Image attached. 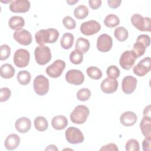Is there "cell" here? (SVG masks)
I'll return each instance as SVG.
<instances>
[{
  "label": "cell",
  "mask_w": 151,
  "mask_h": 151,
  "mask_svg": "<svg viewBox=\"0 0 151 151\" xmlns=\"http://www.w3.org/2000/svg\"><path fill=\"white\" fill-rule=\"evenodd\" d=\"M74 36L71 33H64L60 40V44L61 47L65 50H68L71 48L74 42Z\"/></svg>",
  "instance_id": "25"
},
{
  "label": "cell",
  "mask_w": 151,
  "mask_h": 151,
  "mask_svg": "<svg viewBox=\"0 0 151 151\" xmlns=\"http://www.w3.org/2000/svg\"><path fill=\"white\" fill-rule=\"evenodd\" d=\"M34 90L38 96L46 94L49 90V80L43 75H38L33 82Z\"/></svg>",
  "instance_id": "5"
},
{
  "label": "cell",
  "mask_w": 151,
  "mask_h": 151,
  "mask_svg": "<svg viewBox=\"0 0 151 151\" xmlns=\"http://www.w3.org/2000/svg\"><path fill=\"white\" fill-rule=\"evenodd\" d=\"M15 129L18 132L21 133L28 132L31 127V120L25 117H22L18 119L15 123Z\"/></svg>",
  "instance_id": "20"
},
{
  "label": "cell",
  "mask_w": 151,
  "mask_h": 151,
  "mask_svg": "<svg viewBox=\"0 0 151 151\" xmlns=\"http://www.w3.org/2000/svg\"><path fill=\"white\" fill-rule=\"evenodd\" d=\"M146 49V46L143 43L139 41H136V42L133 44V51L136 54L137 58H139L140 56L143 55L145 52Z\"/></svg>",
  "instance_id": "35"
},
{
  "label": "cell",
  "mask_w": 151,
  "mask_h": 151,
  "mask_svg": "<svg viewBox=\"0 0 151 151\" xmlns=\"http://www.w3.org/2000/svg\"><path fill=\"white\" fill-rule=\"evenodd\" d=\"M64 26L68 29H74L76 27V22L70 16H66L63 19Z\"/></svg>",
  "instance_id": "39"
},
{
  "label": "cell",
  "mask_w": 151,
  "mask_h": 151,
  "mask_svg": "<svg viewBox=\"0 0 151 151\" xmlns=\"http://www.w3.org/2000/svg\"><path fill=\"white\" fill-rule=\"evenodd\" d=\"M83 60V54L78 50H73L70 54V60L74 64H80Z\"/></svg>",
  "instance_id": "33"
},
{
  "label": "cell",
  "mask_w": 151,
  "mask_h": 151,
  "mask_svg": "<svg viewBox=\"0 0 151 151\" xmlns=\"http://www.w3.org/2000/svg\"><path fill=\"white\" fill-rule=\"evenodd\" d=\"M136 41H139L143 43L146 46V47L147 48L150 44V38L147 35L141 34L137 37Z\"/></svg>",
  "instance_id": "41"
},
{
  "label": "cell",
  "mask_w": 151,
  "mask_h": 151,
  "mask_svg": "<svg viewBox=\"0 0 151 151\" xmlns=\"http://www.w3.org/2000/svg\"><path fill=\"white\" fill-rule=\"evenodd\" d=\"M137 83V79L134 77L131 76L124 77L122 83V91L126 94L133 93L136 90Z\"/></svg>",
  "instance_id": "16"
},
{
  "label": "cell",
  "mask_w": 151,
  "mask_h": 151,
  "mask_svg": "<svg viewBox=\"0 0 151 151\" xmlns=\"http://www.w3.org/2000/svg\"><path fill=\"white\" fill-rule=\"evenodd\" d=\"M118 84V81L116 79L107 77L101 83L100 88L104 93L111 94L116 91Z\"/></svg>",
  "instance_id": "17"
},
{
  "label": "cell",
  "mask_w": 151,
  "mask_h": 151,
  "mask_svg": "<svg viewBox=\"0 0 151 151\" xmlns=\"http://www.w3.org/2000/svg\"><path fill=\"white\" fill-rule=\"evenodd\" d=\"M137 120V115L131 111L124 112L121 114L120 117L121 124L126 127L133 126L136 123Z\"/></svg>",
  "instance_id": "18"
},
{
  "label": "cell",
  "mask_w": 151,
  "mask_h": 151,
  "mask_svg": "<svg viewBox=\"0 0 151 151\" xmlns=\"http://www.w3.org/2000/svg\"><path fill=\"white\" fill-rule=\"evenodd\" d=\"M151 69V59L149 57H145L139 61L133 69V73L139 77H143L147 74Z\"/></svg>",
  "instance_id": "10"
},
{
  "label": "cell",
  "mask_w": 151,
  "mask_h": 151,
  "mask_svg": "<svg viewBox=\"0 0 151 151\" xmlns=\"http://www.w3.org/2000/svg\"><path fill=\"white\" fill-rule=\"evenodd\" d=\"M67 2L70 5H73L77 2H78V1H75V0H71V1H67Z\"/></svg>",
  "instance_id": "48"
},
{
  "label": "cell",
  "mask_w": 151,
  "mask_h": 151,
  "mask_svg": "<svg viewBox=\"0 0 151 151\" xmlns=\"http://www.w3.org/2000/svg\"><path fill=\"white\" fill-rule=\"evenodd\" d=\"M65 67V63L63 60H56L52 64L46 68V73L52 78H58L63 73Z\"/></svg>",
  "instance_id": "9"
},
{
  "label": "cell",
  "mask_w": 151,
  "mask_h": 151,
  "mask_svg": "<svg viewBox=\"0 0 151 151\" xmlns=\"http://www.w3.org/2000/svg\"><path fill=\"white\" fill-rule=\"evenodd\" d=\"M30 2L27 0L12 1L9 4V9L15 13H24L29 11L30 8Z\"/></svg>",
  "instance_id": "15"
},
{
  "label": "cell",
  "mask_w": 151,
  "mask_h": 151,
  "mask_svg": "<svg viewBox=\"0 0 151 151\" xmlns=\"http://www.w3.org/2000/svg\"><path fill=\"white\" fill-rule=\"evenodd\" d=\"M65 80L70 84L79 86L83 83L84 76L79 70H70L65 74Z\"/></svg>",
  "instance_id": "12"
},
{
  "label": "cell",
  "mask_w": 151,
  "mask_h": 151,
  "mask_svg": "<svg viewBox=\"0 0 151 151\" xmlns=\"http://www.w3.org/2000/svg\"><path fill=\"white\" fill-rule=\"evenodd\" d=\"M34 124L36 130L40 132L45 131L48 127V123L47 119L42 116L37 117L34 120Z\"/></svg>",
  "instance_id": "27"
},
{
  "label": "cell",
  "mask_w": 151,
  "mask_h": 151,
  "mask_svg": "<svg viewBox=\"0 0 151 151\" xmlns=\"http://www.w3.org/2000/svg\"><path fill=\"white\" fill-rule=\"evenodd\" d=\"M101 29V25L96 21L90 20L84 22L80 26L81 32L85 35H92L97 34Z\"/></svg>",
  "instance_id": "11"
},
{
  "label": "cell",
  "mask_w": 151,
  "mask_h": 151,
  "mask_svg": "<svg viewBox=\"0 0 151 151\" xmlns=\"http://www.w3.org/2000/svg\"><path fill=\"white\" fill-rule=\"evenodd\" d=\"M25 25V21L22 17L13 16L8 21V25L9 28L13 30H19Z\"/></svg>",
  "instance_id": "23"
},
{
  "label": "cell",
  "mask_w": 151,
  "mask_h": 151,
  "mask_svg": "<svg viewBox=\"0 0 151 151\" xmlns=\"http://www.w3.org/2000/svg\"><path fill=\"white\" fill-rule=\"evenodd\" d=\"M90 111L87 106L84 105H78L71 113L70 117L73 123L81 124L87 120Z\"/></svg>",
  "instance_id": "2"
},
{
  "label": "cell",
  "mask_w": 151,
  "mask_h": 151,
  "mask_svg": "<svg viewBox=\"0 0 151 151\" xmlns=\"http://www.w3.org/2000/svg\"><path fill=\"white\" fill-rule=\"evenodd\" d=\"M113 40L111 37L106 34H101L97 40V48L103 52H106L110 51L112 47Z\"/></svg>",
  "instance_id": "13"
},
{
  "label": "cell",
  "mask_w": 151,
  "mask_h": 151,
  "mask_svg": "<svg viewBox=\"0 0 151 151\" xmlns=\"http://www.w3.org/2000/svg\"><path fill=\"white\" fill-rule=\"evenodd\" d=\"M59 37V32L54 28L42 29L37 31L35 34V41L40 45L46 43L52 44L55 42Z\"/></svg>",
  "instance_id": "1"
},
{
  "label": "cell",
  "mask_w": 151,
  "mask_h": 151,
  "mask_svg": "<svg viewBox=\"0 0 151 151\" xmlns=\"http://www.w3.org/2000/svg\"><path fill=\"white\" fill-rule=\"evenodd\" d=\"M120 23V19L114 14L107 15L104 20V25L108 28H114L117 26Z\"/></svg>",
  "instance_id": "29"
},
{
  "label": "cell",
  "mask_w": 151,
  "mask_h": 151,
  "mask_svg": "<svg viewBox=\"0 0 151 151\" xmlns=\"http://www.w3.org/2000/svg\"><path fill=\"white\" fill-rule=\"evenodd\" d=\"M122 3L121 0H108L107 1V4L109 7L111 8H117L119 7Z\"/></svg>",
  "instance_id": "45"
},
{
  "label": "cell",
  "mask_w": 151,
  "mask_h": 151,
  "mask_svg": "<svg viewBox=\"0 0 151 151\" xmlns=\"http://www.w3.org/2000/svg\"><path fill=\"white\" fill-rule=\"evenodd\" d=\"M30 60V54L28 51L25 49L17 50L14 55V63L19 68H23L27 66Z\"/></svg>",
  "instance_id": "7"
},
{
  "label": "cell",
  "mask_w": 151,
  "mask_h": 151,
  "mask_svg": "<svg viewBox=\"0 0 151 151\" xmlns=\"http://www.w3.org/2000/svg\"><path fill=\"white\" fill-rule=\"evenodd\" d=\"M140 128L145 138L151 139V119L150 116H143L140 123Z\"/></svg>",
  "instance_id": "19"
},
{
  "label": "cell",
  "mask_w": 151,
  "mask_h": 151,
  "mask_svg": "<svg viewBox=\"0 0 151 151\" xmlns=\"http://www.w3.org/2000/svg\"><path fill=\"white\" fill-rule=\"evenodd\" d=\"M20 143V137L17 134H10L5 140L4 146L7 150H12L17 149Z\"/></svg>",
  "instance_id": "21"
},
{
  "label": "cell",
  "mask_w": 151,
  "mask_h": 151,
  "mask_svg": "<svg viewBox=\"0 0 151 151\" xmlns=\"http://www.w3.org/2000/svg\"><path fill=\"white\" fill-rule=\"evenodd\" d=\"M76 96L78 100L85 101L90 99L91 96V91L87 88H83L77 92Z\"/></svg>",
  "instance_id": "34"
},
{
  "label": "cell",
  "mask_w": 151,
  "mask_h": 151,
  "mask_svg": "<svg viewBox=\"0 0 151 151\" xmlns=\"http://www.w3.org/2000/svg\"><path fill=\"white\" fill-rule=\"evenodd\" d=\"M114 37L119 41L123 42L126 41L129 36L127 30L123 27H119L114 29Z\"/></svg>",
  "instance_id": "31"
},
{
  "label": "cell",
  "mask_w": 151,
  "mask_h": 151,
  "mask_svg": "<svg viewBox=\"0 0 151 151\" xmlns=\"http://www.w3.org/2000/svg\"><path fill=\"white\" fill-rule=\"evenodd\" d=\"M100 150H111V151H118L119 149L117 145L114 143H109L106 145L103 146Z\"/></svg>",
  "instance_id": "42"
},
{
  "label": "cell",
  "mask_w": 151,
  "mask_h": 151,
  "mask_svg": "<svg viewBox=\"0 0 151 151\" xmlns=\"http://www.w3.org/2000/svg\"><path fill=\"white\" fill-rule=\"evenodd\" d=\"M86 72L88 76L93 80H99L103 76L101 70L94 66L88 67L86 70Z\"/></svg>",
  "instance_id": "32"
},
{
  "label": "cell",
  "mask_w": 151,
  "mask_h": 151,
  "mask_svg": "<svg viewBox=\"0 0 151 151\" xmlns=\"http://www.w3.org/2000/svg\"><path fill=\"white\" fill-rule=\"evenodd\" d=\"M125 149L127 151H139L140 150L139 143L134 139H129L126 143Z\"/></svg>",
  "instance_id": "37"
},
{
  "label": "cell",
  "mask_w": 151,
  "mask_h": 151,
  "mask_svg": "<svg viewBox=\"0 0 151 151\" xmlns=\"http://www.w3.org/2000/svg\"><path fill=\"white\" fill-rule=\"evenodd\" d=\"M106 74L108 77L111 78L116 79L120 76V70L119 68L114 65H110L106 70Z\"/></svg>",
  "instance_id": "36"
},
{
  "label": "cell",
  "mask_w": 151,
  "mask_h": 151,
  "mask_svg": "<svg viewBox=\"0 0 151 151\" xmlns=\"http://www.w3.org/2000/svg\"><path fill=\"white\" fill-rule=\"evenodd\" d=\"M15 40L22 45H28L32 42V35L26 29H21L15 31L13 34Z\"/></svg>",
  "instance_id": "14"
},
{
  "label": "cell",
  "mask_w": 151,
  "mask_h": 151,
  "mask_svg": "<svg viewBox=\"0 0 151 151\" xmlns=\"http://www.w3.org/2000/svg\"><path fill=\"white\" fill-rule=\"evenodd\" d=\"M150 106L148 105L146 106L143 110V116H150Z\"/></svg>",
  "instance_id": "46"
},
{
  "label": "cell",
  "mask_w": 151,
  "mask_h": 151,
  "mask_svg": "<svg viewBox=\"0 0 151 151\" xmlns=\"http://www.w3.org/2000/svg\"><path fill=\"white\" fill-rule=\"evenodd\" d=\"M11 91L8 87H2L0 89V101H7L11 97Z\"/></svg>",
  "instance_id": "40"
},
{
  "label": "cell",
  "mask_w": 151,
  "mask_h": 151,
  "mask_svg": "<svg viewBox=\"0 0 151 151\" xmlns=\"http://www.w3.org/2000/svg\"><path fill=\"white\" fill-rule=\"evenodd\" d=\"M67 141L71 144H78L83 142L84 137L81 131L75 127H68L65 132Z\"/></svg>",
  "instance_id": "6"
},
{
  "label": "cell",
  "mask_w": 151,
  "mask_h": 151,
  "mask_svg": "<svg viewBox=\"0 0 151 151\" xmlns=\"http://www.w3.org/2000/svg\"><path fill=\"white\" fill-rule=\"evenodd\" d=\"M130 20L132 25L139 31L150 32L151 20L149 17H143L139 14H134Z\"/></svg>",
  "instance_id": "4"
},
{
  "label": "cell",
  "mask_w": 151,
  "mask_h": 151,
  "mask_svg": "<svg viewBox=\"0 0 151 151\" xmlns=\"http://www.w3.org/2000/svg\"><path fill=\"white\" fill-rule=\"evenodd\" d=\"M142 147L144 151H150L151 150V139L145 138L142 142Z\"/></svg>",
  "instance_id": "44"
},
{
  "label": "cell",
  "mask_w": 151,
  "mask_h": 151,
  "mask_svg": "<svg viewBox=\"0 0 151 151\" xmlns=\"http://www.w3.org/2000/svg\"><path fill=\"white\" fill-rule=\"evenodd\" d=\"M136 58L137 56L133 50H126L122 54L119 64L123 69L129 70L134 65Z\"/></svg>",
  "instance_id": "8"
},
{
  "label": "cell",
  "mask_w": 151,
  "mask_h": 151,
  "mask_svg": "<svg viewBox=\"0 0 151 151\" xmlns=\"http://www.w3.org/2000/svg\"><path fill=\"white\" fill-rule=\"evenodd\" d=\"M17 78L20 84L25 86L29 83L31 79V76L29 71L27 70H22L18 73Z\"/></svg>",
  "instance_id": "30"
},
{
  "label": "cell",
  "mask_w": 151,
  "mask_h": 151,
  "mask_svg": "<svg viewBox=\"0 0 151 151\" xmlns=\"http://www.w3.org/2000/svg\"><path fill=\"white\" fill-rule=\"evenodd\" d=\"M35 59L39 65H44L47 64L51 59V53L50 48L44 45H40L34 51Z\"/></svg>",
  "instance_id": "3"
},
{
  "label": "cell",
  "mask_w": 151,
  "mask_h": 151,
  "mask_svg": "<svg viewBox=\"0 0 151 151\" xmlns=\"http://www.w3.org/2000/svg\"><path fill=\"white\" fill-rule=\"evenodd\" d=\"M88 9L86 5H80L74 9V15L77 19H83L88 16Z\"/></svg>",
  "instance_id": "28"
},
{
  "label": "cell",
  "mask_w": 151,
  "mask_h": 151,
  "mask_svg": "<svg viewBox=\"0 0 151 151\" xmlns=\"http://www.w3.org/2000/svg\"><path fill=\"white\" fill-rule=\"evenodd\" d=\"M45 150H58V149L54 145H50L46 147Z\"/></svg>",
  "instance_id": "47"
},
{
  "label": "cell",
  "mask_w": 151,
  "mask_h": 151,
  "mask_svg": "<svg viewBox=\"0 0 151 151\" xmlns=\"http://www.w3.org/2000/svg\"><path fill=\"white\" fill-rule=\"evenodd\" d=\"M88 4L90 7L93 9H97L101 5V0H89Z\"/></svg>",
  "instance_id": "43"
},
{
  "label": "cell",
  "mask_w": 151,
  "mask_h": 151,
  "mask_svg": "<svg viewBox=\"0 0 151 151\" xmlns=\"http://www.w3.org/2000/svg\"><path fill=\"white\" fill-rule=\"evenodd\" d=\"M51 125L55 130H63L67 126L68 120L64 116L57 115L52 118L51 120Z\"/></svg>",
  "instance_id": "22"
},
{
  "label": "cell",
  "mask_w": 151,
  "mask_h": 151,
  "mask_svg": "<svg viewBox=\"0 0 151 151\" xmlns=\"http://www.w3.org/2000/svg\"><path fill=\"white\" fill-rule=\"evenodd\" d=\"M15 68L13 66L8 63L4 64L1 66L0 68V73L1 76L4 78H12L15 74Z\"/></svg>",
  "instance_id": "24"
},
{
  "label": "cell",
  "mask_w": 151,
  "mask_h": 151,
  "mask_svg": "<svg viewBox=\"0 0 151 151\" xmlns=\"http://www.w3.org/2000/svg\"><path fill=\"white\" fill-rule=\"evenodd\" d=\"M90 42L87 39L80 37L76 40L75 48L81 51L83 54L87 52L90 48Z\"/></svg>",
  "instance_id": "26"
},
{
  "label": "cell",
  "mask_w": 151,
  "mask_h": 151,
  "mask_svg": "<svg viewBox=\"0 0 151 151\" xmlns=\"http://www.w3.org/2000/svg\"><path fill=\"white\" fill-rule=\"evenodd\" d=\"M11 54V48L6 44H2L0 46V60L1 61L8 59Z\"/></svg>",
  "instance_id": "38"
}]
</instances>
